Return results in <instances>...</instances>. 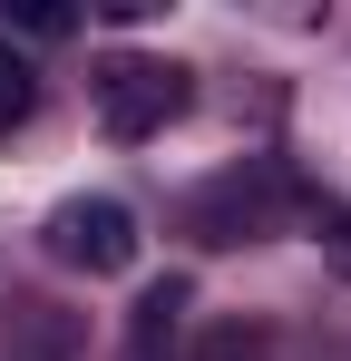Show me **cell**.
Returning <instances> with one entry per match:
<instances>
[{"instance_id":"obj_5","label":"cell","mask_w":351,"mask_h":361,"mask_svg":"<svg viewBox=\"0 0 351 361\" xmlns=\"http://www.w3.org/2000/svg\"><path fill=\"white\" fill-rule=\"evenodd\" d=\"M30 108H39V68H30L20 49H10V39H0V137L30 118Z\"/></svg>"},{"instance_id":"obj_3","label":"cell","mask_w":351,"mask_h":361,"mask_svg":"<svg viewBox=\"0 0 351 361\" xmlns=\"http://www.w3.org/2000/svg\"><path fill=\"white\" fill-rule=\"evenodd\" d=\"M195 235L205 244H254L264 235V185H244V176L205 185V195H195Z\"/></svg>"},{"instance_id":"obj_1","label":"cell","mask_w":351,"mask_h":361,"mask_svg":"<svg viewBox=\"0 0 351 361\" xmlns=\"http://www.w3.org/2000/svg\"><path fill=\"white\" fill-rule=\"evenodd\" d=\"M185 98H195V78L176 59H108L98 68V127H108L117 147L166 137V118H185Z\"/></svg>"},{"instance_id":"obj_8","label":"cell","mask_w":351,"mask_h":361,"mask_svg":"<svg viewBox=\"0 0 351 361\" xmlns=\"http://www.w3.org/2000/svg\"><path fill=\"white\" fill-rule=\"evenodd\" d=\"M322 244H332V264H351V205L332 215V235H322Z\"/></svg>"},{"instance_id":"obj_6","label":"cell","mask_w":351,"mask_h":361,"mask_svg":"<svg viewBox=\"0 0 351 361\" xmlns=\"http://www.w3.org/2000/svg\"><path fill=\"white\" fill-rule=\"evenodd\" d=\"M10 30H20V39H68L78 10H58V0H39V10H0V39H10Z\"/></svg>"},{"instance_id":"obj_2","label":"cell","mask_w":351,"mask_h":361,"mask_svg":"<svg viewBox=\"0 0 351 361\" xmlns=\"http://www.w3.org/2000/svg\"><path fill=\"white\" fill-rule=\"evenodd\" d=\"M49 254L68 274H127V264H137V215H127L117 195H68L49 215Z\"/></svg>"},{"instance_id":"obj_4","label":"cell","mask_w":351,"mask_h":361,"mask_svg":"<svg viewBox=\"0 0 351 361\" xmlns=\"http://www.w3.org/2000/svg\"><path fill=\"white\" fill-rule=\"evenodd\" d=\"M176 322H185V274H166V283H147V293H137V322H127V352H137V361H156Z\"/></svg>"},{"instance_id":"obj_7","label":"cell","mask_w":351,"mask_h":361,"mask_svg":"<svg viewBox=\"0 0 351 361\" xmlns=\"http://www.w3.org/2000/svg\"><path fill=\"white\" fill-rule=\"evenodd\" d=\"M254 352H264V332H254V322H225V332L205 342V361H254Z\"/></svg>"}]
</instances>
